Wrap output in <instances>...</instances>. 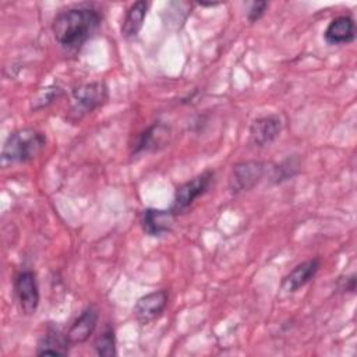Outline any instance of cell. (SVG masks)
Wrapping results in <instances>:
<instances>
[{
	"label": "cell",
	"instance_id": "ac0fdd59",
	"mask_svg": "<svg viewBox=\"0 0 357 357\" xmlns=\"http://www.w3.org/2000/svg\"><path fill=\"white\" fill-rule=\"evenodd\" d=\"M61 93V89L59 86H47V88H43L38 98L35 99V102H39V100H45L43 106H47L49 103H52L54 99H57V96Z\"/></svg>",
	"mask_w": 357,
	"mask_h": 357
},
{
	"label": "cell",
	"instance_id": "9c48e42d",
	"mask_svg": "<svg viewBox=\"0 0 357 357\" xmlns=\"http://www.w3.org/2000/svg\"><path fill=\"white\" fill-rule=\"evenodd\" d=\"M174 219L176 213L172 209L146 208L141 215V227L146 236L160 237L172 230Z\"/></svg>",
	"mask_w": 357,
	"mask_h": 357
},
{
	"label": "cell",
	"instance_id": "3957f363",
	"mask_svg": "<svg viewBox=\"0 0 357 357\" xmlns=\"http://www.w3.org/2000/svg\"><path fill=\"white\" fill-rule=\"evenodd\" d=\"M107 100V88L100 81L82 84L73 89L71 110L78 117H82L95 109L100 107Z\"/></svg>",
	"mask_w": 357,
	"mask_h": 357
},
{
	"label": "cell",
	"instance_id": "277c9868",
	"mask_svg": "<svg viewBox=\"0 0 357 357\" xmlns=\"http://www.w3.org/2000/svg\"><path fill=\"white\" fill-rule=\"evenodd\" d=\"M266 165L261 160H243L236 163L229 174V190L240 194L252 190L265 176Z\"/></svg>",
	"mask_w": 357,
	"mask_h": 357
},
{
	"label": "cell",
	"instance_id": "52a82bcc",
	"mask_svg": "<svg viewBox=\"0 0 357 357\" xmlns=\"http://www.w3.org/2000/svg\"><path fill=\"white\" fill-rule=\"evenodd\" d=\"M169 294L166 290H156L139 297L132 308L135 319L141 325H148L156 321L166 310Z\"/></svg>",
	"mask_w": 357,
	"mask_h": 357
},
{
	"label": "cell",
	"instance_id": "8fae6325",
	"mask_svg": "<svg viewBox=\"0 0 357 357\" xmlns=\"http://www.w3.org/2000/svg\"><path fill=\"white\" fill-rule=\"evenodd\" d=\"M319 268L321 262L318 258L300 262L282 279L280 289L286 293H296L315 278Z\"/></svg>",
	"mask_w": 357,
	"mask_h": 357
},
{
	"label": "cell",
	"instance_id": "2e32d148",
	"mask_svg": "<svg viewBox=\"0 0 357 357\" xmlns=\"http://www.w3.org/2000/svg\"><path fill=\"white\" fill-rule=\"evenodd\" d=\"M95 351L102 357L116 356V335L112 325H106L93 343Z\"/></svg>",
	"mask_w": 357,
	"mask_h": 357
},
{
	"label": "cell",
	"instance_id": "d6986e66",
	"mask_svg": "<svg viewBox=\"0 0 357 357\" xmlns=\"http://www.w3.org/2000/svg\"><path fill=\"white\" fill-rule=\"evenodd\" d=\"M340 290H342V291L354 293V290H356V275H354V273L346 276V282L340 286Z\"/></svg>",
	"mask_w": 357,
	"mask_h": 357
},
{
	"label": "cell",
	"instance_id": "30bf717a",
	"mask_svg": "<svg viewBox=\"0 0 357 357\" xmlns=\"http://www.w3.org/2000/svg\"><path fill=\"white\" fill-rule=\"evenodd\" d=\"M172 137V128L170 126L156 121L152 126H149L141 135L138 137V141L134 146V153H142V152H155L162 148H165Z\"/></svg>",
	"mask_w": 357,
	"mask_h": 357
},
{
	"label": "cell",
	"instance_id": "6da1fadb",
	"mask_svg": "<svg viewBox=\"0 0 357 357\" xmlns=\"http://www.w3.org/2000/svg\"><path fill=\"white\" fill-rule=\"evenodd\" d=\"M100 22L102 15L96 8L78 6L57 13L52 22V32L63 49L77 52L96 33Z\"/></svg>",
	"mask_w": 357,
	"mask_h": 357
},
{
	"label": "cell",
	"instance_id": "e0dca14e",
	"mask_svg": "<svg viewBox=\"0 0 357 357\" xmlns=\"http://www.w3.org/2000/svg\"><path fill=\"white\" fill-rule=\"evenodd\" d=\"M269 4L266 1H252L250 3L248 11H247V20L250 22H257L258 20L262 18L265 11L268 10Z\"/></svg>",
	"mask_w": 357,
	"mask_h": 357
},
{
	"label": "cell",
	"instance_id": "4fadbf2b",
	"mask_svg": "<svg viewBox=\"0 0 357 357\" xmlns=\"http://www.w3.org/2000/svg\"><path fill=\"white\" fill-rule=\"evenodd\" d=\"M328 45H347L356 39V24L350 15L335 17L324 32Z\"/></svg>",
	"mask_w": 357,
	"mask_h": 357
},
{
	"label": "cell",
	"instance_id": "5bb4252c",
	"mask_svg": "<svg viewBox=\"0 0 357 357\" xmlns=\"http://www.w3.org/2000/svg\"><path fill=\"white\" fill-rule=\"evenodd\" d=\"M148 8H149V3L145 0L135 1L128 7V10L126 11V15L123 18V22H121L123 38L132 39L139 33V31L144 25Z\"/></svg>",
	"mask_w": 357,
	"mask_h": 357
},
{
	"label": "cell",
	"instance_id": "7c38bea8",
	"mask_svg": "<svg viewBox=\"0 0 357 357\" xmlns=\"http://www.w3.org/2000/svg\"><path fill=\"white\" fill-rule=\"evenodd\" d=\"M98 311L93 305L86 307L81 315L70 325L66 332V337L70 344H81L89 339L96 329Z\"/></svg>",
	"mask_w": 357,
	"mask_h": 357
},
{
	"label": "cell",
	"instance_id": "7a4b0ae2",
	"mask_svg": "<svg viewBox=\"0 0 357 357\" xmlns=\"http://www.w3.org/2000/svg\"><path fill=\"white\" fill-rule=\"evenodd\" d=\"M46 145V135L33 128H21L11 132L1 149V165L26 163L35 159Z\"/></svg>",
	"mask_w": 357,
	"mask_h": 357
},
{
	"label": "cell",
	"instance_id": "ba28073f",
	"mask_svg": "<svg viewBox=\"0 0 357 357\" xmlns=\"http://www.w3.org/2000/svg\"><path fill=\"white\" fill-rule=\"evenodd\" d=\"M283 121L279 114H268L255 119L250 126V141L255 146L272 144L282 132Z\"/></svg>",
	"mask_w": 357,
	"mask_h": 357
},
{
	"label": "cell",
	"instance_id": "8992f818",
	"mask_svg": "<svg viewBox=\"0 0 357 357\" xmlns=\"http://www.w3.org/2000/svg\"><path fill=\"white\" fill-rule=\"evenodd\" d=\"M14 293L22 314L33 315L39 307V286L32 271H21L14 279Z\"/></svg>",
	"mask_w": 357,
	"mask_h": 357
},
{
	"label": "cell",
	"instance_id": "5b68a950",
	"mask_svg": "<svg viewBox=\"0 0 357 357\" xmlns=\"http://www.w3.org/2000/svg\"><path fill=\"white\" fill-rule=\"evenodd\" d=\"M213 170L208 169L205 172H202L201 174L192 177L191 180L183 183L181 185H178L174 191V199L172 204V211L177 215L184 212L187 208H190L192 205V202L201 197L202 194L206 192V190L209 188L212 180H213Z\"/></svg>",
	"mask_w": 357,
	"mask_h": 357
},
{
	"label": "cell",
	"instance_id": "9a60e30c",
	"mask_svg": "<svg viewBox=\"0 0 357 357\" xmlns=\"http://www.w3.org/2000/svg\"><path fill=\"white\" fill-rule=\"evenodd\" d=\"M68 346H71L57 328H49L38 343V356H66L68 353Z\"/></svg>",
	"mask_w": 357,
	"mask_h": 357
}]
</instances>
